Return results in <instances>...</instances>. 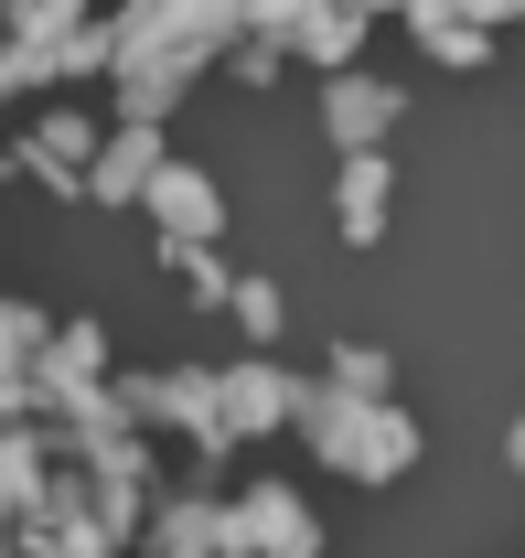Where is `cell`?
Wrapping results in <instances>:
<instances>
[{
	"label": "cell",
	"mask_w": 525,
	"mask_h": 558,
	"mask_svg": "<svg viewBox=\"0 0 525 558\" xmlns=\"http://www.w3.org/2000/svg\"><path fill=\"white\" fill-rule=\"evenodd\" d=\"M322 119H332V140H343L354 161H376V150H387V130L407 119V97H396V86H376V75H332Z\"/></svg>",
	"instance_id": "obj_1"
},
{
	"label": "cell",
	"mask_w": 525,
	"mask_h": 558,
	"mask_svg": "<svg viewBox=\"0 0 525 558\" xmlns=\"http://www.w3.org/2000/svg\"><path fill=\"white\" fill-rule=\"evenodd\" d=\"M150 183H161V130H150V119H119L108 150H97V205H130Z\"/></svg>",
	"instance_id": "obj_2"
},
{
	"label": "cell",
	"mask_w": 525,
	"mask_h": 558,
	"mask_svg": "<svg viewBox=\"0 0 525 558\" xmlns=\"http://www.w3.org/2000/svg\"><path fill=\"white\" fill-rule=\"evenodd\" d=\"M236 537H247L258 558H312V515H301L279 484H258L247 505H236Z\"/></svg>",
	"instance_id": "obj_3"
},
{
	"label": "cell",
	"mask_w": 525,
	"mask_h": 558,
	"mask_svg": "<svg viewBox=\"0 0 525 558\" xmlns=\"http://www.w3.org/2000/svg\"><path fill=\"white\" fill-rule=\"evenodd\" d=\"M150 205H161V226H172V247H194V236L225 226V205H215V183H204V172H161V183H150Z\"/></svg>",
	"instance_id": "obj_4"
},
{
	"label": "cell",
	"mask_w": 525,
	"mask_h": 558,
	"mask_svg": "<svg viewBox=\"0 0 525 558\" xmlns=\"http://www.w3.org/2000/svg\"><path fill=\"white\" fill-rule=\"evenodd\" d=\"M387 150H376V161H343V236H354V247H376V226H387Z\"/></svg>",
	"instance_id": "obj_5"
},
{
	"label": "cell",
	"mask_w": 525,
	"mask_h": 558,
	"mask_svg": "<svg viewBox=\"0 0 525 558\" xmlns=\"http://www.w3.org/2000/svg\"><path fill=\"white\" fill-rule=\"evenodd\" d=\"M418 44H429L440 65H483V54H493V33H483L472 11H418Z\"/></svg>",
	"instance_id": "obj_6"
},
{
	"label": "cell",
	"mask_w": 525,
	"mask_h": 558,
	"mask_svg": "<svg viewBox=\"0 0 525 558\" xmlns=\"http://www.w3.org/2000/svg\"><path fill=\"white\" fill-rule=\"evenodd\" d=\"M387 376H396V365H387V354H365V344H343V354H332V387H343V398H365V409L387 398Z\"/></svg>",
	"instance_id": "obj_7"
},
{
	"label": "cell",
	"mask_w": 525,
	"mask_h": 558,
	"mask_svg": "<svg viewBox=\"0 0 525 558\" xmlns=\"http://www.w3.org/2000/svg\"><path fill=\"white\" fill-rule=\"evenodd\" d=\"M236 323H247V333H279V290H268V279H236Z\"/></svg>",
	"instance_id": "obj_8"
}]
</instances>
